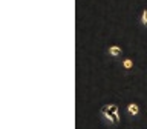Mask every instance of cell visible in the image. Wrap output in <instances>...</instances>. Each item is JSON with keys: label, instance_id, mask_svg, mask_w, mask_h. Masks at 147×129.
<instances>
[{"label": "cell", "instance_id": "obj_3", "mask_svg": "<svg viewBox=\"0 0 147 129\" xmlns=\"http://www.w3.org/2000/svg\"><path fill=\"white\" fill-rule=\"evenodd\" d=\"M107 54L110 55V57H113V58H118V57L123 55V49L119 48L118 45H112V46L107 48Z\"/></svg>", "mask_w": 147, "mask_h": 129}, {"label": "cell", "instance_id": "obj_4", "mask_svg": "<svg viewBox=\"0 0 147 129\" xmlns=\"http://www.w3.org/2000/svg\"><path fill=\"white\" fill-rule=\"evenodd\" d=\"M121 68L124 69V71H132L133 69V60L132 58H123L121 60Z\"/></svg>", "mask_w": 147, "mask_h": 129}, {"label": "cell", "instance_id": "obj_5", "mask_svg": "<svg viewBox=\"0 0 147 129\" xmlns=\"http://www.w3.org/2000/svg\"><path fill=\"white\" fill-rule=\"evenodd\" d=\"M141 25L142 26H146L147 28V8H144V11H142V14H141Z\"/></svg>", "mask_w": 147, "mask_h": 129}, {"label": "cell", "instance_id": "obj_1", "mask_svg": "<svg viewBox=\"0 0 147 129\" xmlns=\"http://www.w3.org/2000/svg\"><path fill=\"white\" fill-rule=\"evenodd\" d=\"M100 114H101L103 118H106V122H107L109 124H113V126L119 124V114H118V106L117 105H104V106H101Z\"/></svg>", "mask_w": 147, "mask_h": 129}, {"label": "cell", "instance_id": "obj_2", "mask_svg": "<svg viewBox=\"0 0 147 129\" xmlns=\"http://www.w3.org/2000/svg\"><path fill=\"white\" fill-rule=\"evenodd\" d=\"M126 112H127V115L129 117H138L140 115V112H141V109H140V105L138 103H129L127 106H126Z\"/></svg>", "mask_w": 147, "mask_h": 129}]
</instances>
